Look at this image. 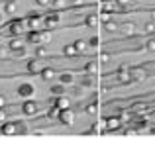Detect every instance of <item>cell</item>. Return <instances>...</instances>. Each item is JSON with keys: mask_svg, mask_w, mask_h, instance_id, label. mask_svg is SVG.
Wrapping results in <instances>:
<instances>
[{"mask_svg": "<svg viewBox=\"0 0 155 145\" xmlns=\"http://www.w3.org/2000/svg\"><path fill=\"white\" fill-rule=\"evenodd\" d=\"M6 106V98H4V94H0V108Z\"/></svg>", "mask_w": 155, "mask_h": 145, "instance_id": "60d3db41", "label": "cell"}, {"mask_svg": "<svg viewBox=\"0 0 155 145\" xmlns=\"http://www.w3.org/2000/svg\"><path fill=\"white\" fill-rule=\"evenodd\" d=\"M130 76H132L134 80H143L145 76H147V71L140 69V67H134V69L130 71Z\"/></svg>", "mask_w": 155, "mask_h": 145, "instance_id": "ba28073f", "label": "cell"}, {"mask_svg": "<svg viewBox=\"0 0 155 145\" xmlns=\"http://www.w3.org/2000/svg\"><path fill=\"white\" fill-rule=\"evenodd\" d=\"M84 71H87L88 75H96V71H98V63H96V61H88L87 67H84Z\"/></svg>", "mask_w": 155, "mask_h": 145, "instance_id": "e0dca14e", "label": "cell"}, {"mask_svg": "<svg viewBox=\"0 0 155 145\" xmlns=\"http://www.w3.org/2000/svg\"><path fill=\"white\" fill-rule=\"evenodd\" d=\"M4 55H6V51H4V49H2V51H0V57H4Z\"/></svg>", "mask_w": 155, "mask_h": 145, "instance_id": "7bdbcfd3", "label": "cell"}, {"mask_svg": "<svg viewBox=\"0 0 155 145\" xmlns=\"http://www.w3.org/2000/svg\"><path fill=\"white\" fill-rule=\"evenodd\" d=\"M39 76H41L43 80H49V79H53V76H55V71H53L51 67H43V69L39 71Z\"/></svg>", "mask_w": 155, "mask_h": 145, "instance_id": "7c38bea8", "label": "cell"}, {"mask_svg": "<svg viewBox=\"0 0 155 145\" xmlns=\"http://www.w3.org/2000/svg\"><path fill=\"white\" fill-rule=\"evenodd\" d=\"M116 4H122V6H126V4H130V0H116Z\"/></svg>", "mask_w": 155, "mask_h": 145, "instance_id": "b9f144b4", "label": "cell"}, {"mask_svg": "<svg viewBox=\"0 0 155 145\" xmlns=\"http://www.w3.org/2000/svg\"><path fill=\"white\" fill-rule=\"evenodd\" d=\"M59 22H61V16L57 14V12H49V14L45 16V26H47V27L59 26Z\"/></svg>", "mask_w": 155, "mask_h": 145, "instance_id": "5b68a950", "label": "cell"}, {"mask_svg": "<svg viewBox=\"0 0 155 145\" xmlns=\"http://www.w3.org/2000/svg\"><path fill=\"white\" fill-rule=\"evenodd\" d=\"M35 94V86L34 84H30V82H22V84H18V96H22V98H31V96Z\"/></svg>", "mask_w": 155, "mask_h": 145, "instance_id": "7a4b0ae2", "label": "cell"}, {"mask_svg": "<svg viewBox=\"0 0 155 145\" xmlns=\"http://www.w3.org/2000/svg\"><path fill=\"white\" fill-rule=\"evenodd\" d=\"M145 49H149V51H155V39H149V41L145 43Z\"/></svg>", "mask_w": 155, "mask_h": 145, "instance_id": "e575fe53", "label": "cell"}, {"mask_svg": "<svg viewBox=\"0 0 155 145\" xmlns=\"http://www.w3.org/2000/svg\"><path fill=\"white\" fill-rule=\"evenodd\" d=\"M26 37H28V41L34 43V45H41V31H38V30H30Z\"/></svg>", "mask_w": 155, "mask_h": 145, "instance_id": "52a82bcc", "label": "cell"}, {"mask_svg": "<svg viewBox=\"0 0 155 145\" xmlns=\"http://www.w3.org/2000/svg\"><path fill=\"white\" fill-rule=\"evenodd\" d=\"M51 92H53V94H57V96L65 94V84H55V86L51 88Z\"/></svg>", "mask_w": 155, "mask_h": 145, "instance_id": "4316f807", "label": "cell"}, {"mask_svg": "<svg viewBox=\"0 0 155 145\" xmlns=\"http://www.w3.org/2000/svg\"><path fill=\"white\" fill-rule=\"evenodd\" d=\"M81 84H83V86H94V76L84 75L83 79H81Z\"/></svg>", "mask_w": 155, "mask_h": 145, "instance_id": "d6986e66", "label": "cell"}, {"mask_svg": "<svg viewBox=\"0 0 155 145\" xmlns=\"http://www.w3.org/2000/svg\"><path fill=\"white\" fill-rule=\"evenodd\" d=\"M104 27H106V31H116L120 26H118L114 20H110V22H106V24H104Z\"/></svg>", "mask_w": 155, "mask_h": 145, "instance_id": "484cf974", "label": "cell"}, {"mask_svg": "<svg viewBox=\"0 0 155 145\" xmlns=\"http://www.w3.org/2000/svg\"><path fill=\"white\" fill-rule=\"evenodd\" d=\"M84 112H87V114H91V116H94L96 112H98V108H96V104H88V106L84 108Z\"/></svg>", "mask_w": 155, "mask_h": 145, "instance_id": "83f0119b", "label": "cell"}, {"mask_svg": "<svg viewBox=\"0 0 155 145\" xmlns=\"http://www.w3.org/2000/svg\"><path fill=\"white\" fill-rule=\"evenodd\" d=\"M73 45H75L77 53H83V55H84V53H88V43H87V41H83V39H77Z\"/></svg>", "mask_w": 155, "mask_h": 145, "instance_id": "8fae6325", "label": "cell"}, {"mask_svg": "<svg viewBox=\"0 0 155 145\" xmlns=\"http://www.w3.org/2000/svg\"><path fill=\"white\" fill-rule=\"evenodd\" d=\"M59 122L65 124V126H73L75 124V112L71 110V108H65V110H59Z\"/></svg>", "mask_w": 155, "mask_h": 145, "instance_id": "6da1fadb", "label": "cell"}, {"mask_svg": "<svg viewBox=\"0 0 155 145\" xmlns=\"http://www.w3.org/2000/svg\"><path fill=\"white\" fill-rule=\"evenodd\" d=\"M61 51H63L65 57H75V55H77L75 45H63V49H61Z\"/></svg>", "mask_w": 155, "mask_h": 145, "instance_id": "2e32d148", "label": "cell"}, {"mask_svg": "<svg viewBox=\"0 0 155 145\" xmlns=\"http://www.w3.org/2000/svg\"><path fill=\"white\" fill-rule=\"evenodd\" d=\"M53 104H55V106L59 108V110H65V108H71V100H69L65 94H59L55 100H53Z\"/></svg>", "mask_w": 155, "mask_h": 145, "instance_id": "8992f818", "label": "cell"}, {"mask_svg": "<svg viewBox=\"0 0 155 145\" xmlns=\"http://www.w3.org/2000/svg\"><path fill=\"white\" fill-rule=\"evenodd\" d=\"M118 30H122L126 35H134L136 34V24H132V22H126V24H122Z\"/></svg>", "mask_w": 155, "mask_h": 145, "instance_id": "30bf717a", "label": "cell"}, {"mask_svg": "<svg viewBox=\"0 0 155 145\" xmlns=\"http://www.w3.org/2000/svg\"><path fill=\"white\" fill-rule=\"evenodd\" d=\"M28 18H30V20H39V18H41V14H39V12H30Z\"/></svg>", "mask_w": 155, "mask_h": 145, "instance_id": "d590c367", "label": "cell"}, {"mask_svg": "<svg viewBox=\"0 0 155 145\" xmlns=\"http://www.w3.org/2000/svg\"><path fill=\"white\" fill-rule=\"evenodd\" d=\"M28 71L30 72H39L41 69H39V65H38V61H35V59H31L30 63H28Z\"/></svg>", "mask_w": 155, "mask_h": 145, "instance_id": "603a6c76", "label": "cell"}, {"mask_svg": "<svg viewBox=\"0 0 155 145\" xmlns=\"http://www.w3.org/2000/svg\"><path fill=\"white\" fill-rule=\"evenodd\" d=\"M59 80H61V84H71L75 79H73V75H71V72H63V75L59 76Z\"/></svg>", "mask_w": 155, "mask_h": 145, "instance_id": "44dd1931", "label": "cell"}, {"mask_svg": "<svg viewBox=\"0 0 155 145\" xmlns=\"http://www.w3.org/2000/svg\"><path fill=\"white\" fill-rule=\"evenodd\" d=\"M57 116H59V108H57L55 106V104H51V108H49V110H47V118H57Z\"/></svg>", "mask_w": 155, "mask_h": 145, "instance_id": "cb8c5ba5", "label": "cell"}, {"mask_svg": "<svg viewBox=\"0 0 155 145\" xmlns=\"http://www.w3.org/2000/svg\"><path fill=\"white\" fill-rule=\"evenodd\" d=\"M151 18H153V20H155V10H153V12H151Z\"/></svg>", "mask_w": 155, "mask_h": 145, "instance_id": "ee69618b", "label": "cell"}, {"mask_svg": "<svg viewBox=\"0 0 155 145\" xmlns=\"http://www.w3.org/2000/svg\"><path fill=\"white\" fill-rule=\"evenodd\" d=\"M0 22H2V14H0Z\"/></svg>", "mask_w": 155, "mask_h": 145, "instance_id": "f6af8a7d", "label": "cell"}, {"mask_svg": "<svg viewBox=\"0 0 155 145\" xmlns=\"http://www.w3.org/2000/svg\"><path fill=\"white\" fill-rule=\"evenodd\" d=\"M22 112L26 116H35V114H38V102H34V100H26V102L22 104Z\"/></svg>", "mask_w": 155, "mask_h": 145, "instance_id": "277c9868", "label": "cell"}, {"mask_svg": "<svg viewBox=\"0 0 155 145\" xmlns=\"http://www.w3.org/2000/svg\"><path fill=\"white\" fill-rule=\"evenodd\" d=\"M88 45H91V47H98V45H100V39L94 35V37H91V39H88Z\"/></svg>", "mask_w": 155, "mask_h": 145, "instance_id": "1f68e13d", "label": "cell"}, {"mask_svg": "<svg viewBox=\"0 0 155 145\" xmlns=\"http://www.w3.org/2000/svg\"><path fill=\"white\" fill-rule=\"evenodd\" d=\"M49 2H51V0H35L38 6H49Z\"/></svg>", "mask_w": 155, "mask_h": 145, "instance_id": "8d00e7d4", "label": "cell"}, {"mask_svg": "<svg viewBox=\"0 0 155 145\" xmlns=\"http://www.w3.org/2000/svg\"><path fill=\"white\" fill-rule=\"evenodd\" d=\"M120 120H122V122H128V120H130V114H128V112H122V114H120Z\"/></svg>", "mask_w": 155, "mask_h": 145, "instance_id": "ab89813d", "label": "cell"}, {"mask_svg": "<svg viewBox=\"0 0 155 145\" xmlns=\"http://www.w3.org/2000/svg\"><path fill=\"white\" fill-rule=\"evenodd\" d=\"M6 118H8V110L0 108V124H2V122H6Z\"/></svg>", "mask_w": 155, "mask_h": 145, "instance_id": "836d02e7", "label": "cell"}, {"mask_svg": "<svg viewBox=\"0 0 155 145\" xmlns=\"http://www.w3.org/2000/svg\"><path fill=\"white\" fill-rule=\"evenodd\" d=\"M110 18H112V16H110L108 12H102V14H100V18H98V20H100V22H102V24H106V22H110Z\"/></svg>", "mask_w": 155, "mask_h": 145, "instance_id": "d6a6232c", "label": "cell"}, {"mask_svg": "<svg viewBox=\"0 0 155 145\" xmlns=\"http://www.w3.org/2000/svg\"><path fill=\"white\" fill-rule=\"evenodd\" d=\"M104 124L108 126V131H116L118 127L122 126V120H120V118H108Z\"/></svg>", "mask_w": 155, "mask_h": 145, "instance_id": "9c48e42d", "label": "cell"}, {"mask_svg": "<svg viewBox=\"0 0 155 145\" xmlns=\"http://www.w3.org/2000/svg\"><path fill=\"white\" fill-rule=\"evenodd\" d=\"M118 80H120V82H130V80H134V79L130 76V72L126 71V67H122L120 72H118Z\"/></svg>", "mask_w": 155, "mask_h": 145, "instance_id": "5bb4252c", "label": "cell"}, {"mask_svg": "<svg viewBox=\"0 0 155 145\" xmlns=\"http://www.w3.org/2000/svg\"><path fill=\"white\" fill-rule=\"evenodd\" d=\"M84 24H87L88 27H96V24H98V16H94V14L87 16V20H84Z\"/></svg>", "mask_w": 155, "mask_h": 145, "instance_id": "ac0fdd59", "label": "cell"}, {"mask_svg": "<svg viewBox=\"0 0 155 145\" xmlns=\"http://www.w3.org/2000/svg\"><path fill=\"white\" fill-rule=\"evenodd\" d=\"M16 10H18V2H14V0H8L4 4V12L6 14H16Z\"/></svg>", "mask_w": 155, "mask_h": 145, "instance_id": "4fadbf2b", "label": "cell"}, {"mask_svg": "<svg viewBox=\"0 0 155 145\" xmlns=\"http://www.w3.org/2000/svg\"><path fill=\"white\" fill-rule=\"evenodd\" d=\"M67 4H71V6H81L83 0H67Z\"/></svg>", "mask_w": 155, "mask_h": 145, "instance_id": "f35d334b", "label": "cell"}, {"mask_svg": "<svg viewBox=\"0 0 155 145\" xmlns=\"http://www.w3.org/2000/svg\"><path fill=\"white\" fill-rule=\"evenodd\" d=\"M51 41V34L49 31H41V45L43 43H49Z\"/></svg>", "mask_w": 155, "mask_h": 145, "instance_id": "4dcf8cb0", "label": "cell"}, {"mask_svg": "<svg viewBox=\"0 0 155 145\" xmlns=\"http://www.w3.org/2000/svg\"><path fill=\"white\" fill-rule=\"evenodd\" d=\"M49 6H51V8H55V10H61V8L67 6V0H51Z\"/></svg>", "mask_w": 155, "mask_h": 145, "instance_id": "ffe728a7", "label": "cell"}, {"mask_svg": "<svg viewBox=\"0 0 155 145\" xmlns=\"http://www.w3.org/2000/svg\"><path fill=\"white\" fill-rule=\"evenodd\" d=\"M98 59H100V63H106V61L110 59V55H108V53H100V57H98Z\"/></svg>", "mask_w": 155, "mask_h": 145, "instance_id": "74e56055", "label": "cell"}, {"mask_svg": "<svg viewBox=\"0 0 155 145\" xmlns=\"http://www.w3.org/2000/svg\"><path fill=\"white\" fill-rule=\"evenodd\" d=\"M35 55H38V57H47V55H49V49L43 47V45H38L35 47Z\"/></svg>", "mask_w": 155, "mask_h": 145, "instance_id": "7402d4cb", "label": "cell"}, {"mask_svg": "<svg viewBox=\"0 0 155 145\" xmlns=\"http://www.w3.org/2000/svg\"><path fill=\"white\" fill-rule=\"evenodd\" d=\"M132 110L134 112H143V110H147V106H145V104H141V102H136L132 106Z\"/></svg>", "mask_w": 155, "mask_h": 145, "instance_id": "f1b7e54d", "label": "cell"}, {"mask_svg": "<svg viewBox=\"0 0 155 145\" xmlns=\"http://www.w3.org/2000/svg\"><path fill=\"white\" fill-rule=\"evenodd\" d=\"M8 47H10L12 51H16V53H18V51H24V41H20V39H12Z\"/></svg>", "mask_w": 155, "mask_h": 145, "instance_id": "9a60e30c", "label": "cell"}, {"mask_svg": "<svg viewBox=\"0 0 155 145\" xmlns=\"http://www.w3.org/2000/svg\"><path fill=\"white\" fill-rule=\"evenodd\" d=\"M143 30H145V34H153L155 31V22H147L143 26Z\"/></svg>", "mask_w": 155, "mask_h": 145, "instance_id": "f546056e", "label": "cell"}, {"mask_svg": "<svg viewBox=\"0 0 155 145\" xmlns=\"http://www.w3.org/2000/svg\"><path fill=\"white\" fill-rule=\"evenodd\" d=\"M114 8H116V0H112V2L106 0V2H102V10L104 12H110V10H114Z\"/></svg>", "mask_w": 155, "mask_h": 145, "instance_id": "d4e9b609", "label": "cell"}, {"mask_svg": "<svg viewBox=\"0 0 155 145\" xmlns=\"http://www.w3.org/2000/svg\"><path fill=\"white\" fill-rule=\"evenodd\" d=\"M0 134H2V135H16V134H18L16 122H2V124H0Z\"/></svg>", "mask_w": 155, "mask_h": 145, "instance_id": "3957f363", "label": "cell"}]
</instances>
